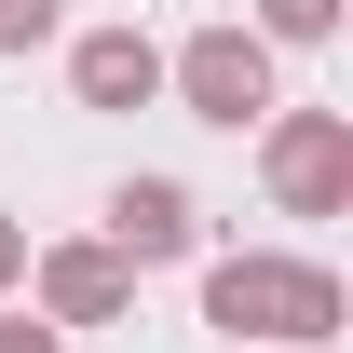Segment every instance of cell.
<instances>
[{
  "label": "cell",
  "mask_w": 353,
  "mask_h": 353,
  "mask_svg": "<svg viewBox=\"0 0 353 353\" xmlns=\"http://www.w3.org/2000/svg\"><path fill=\"white\" fill-rule=\"evenodd\" d=\"M163 95L190 109V123H218V136H245V123L285 109V95H272V41H259V28H190V41L163 54Z\"/></svg>",
  "instance_id": "2"
},
{
  "label": "cell",
  "mask_w": 353,
  "mask_h": 353,
  "mask_svg": "<svg viewBox=\"0 0 353 353\" xmlns=\"http://www.w3.org/2000/svg\"><path fill=\"white\" fill-rule=\"evenodd\" d=\"M259 176L285 218H340L353 204V109H272L259 123Z\"/></svg>",
  "instance_id": "3"
},
{
  "label": "cell",
  "mask_w": 353,
  "mask_h": 353,
  "mask_svg": "<svg viewBox=\"0 0 353 353\" xmlns=\"http://www.w3.org/2000/svg\"><path fill=\"white\" fill-rule=\"evenodd\" d=\"M54 14H68V0H0V54H41Z\"/></svg>",
  "instance_id": "8"
},
{
  "label": "cell",
  "mask_w": 353,
  "mask_h": 353,
  "mask_svg": "<svg viewBox=\"0 0 353 353\" xmlns=\"http://www.w3.org/2000/svg\"><path fill=\"white\" fill-rule=\"evenodd\" d=\"M68 95H82V109H150V95H163V41H150V28H82V41H68Z\"/></svg>",
  "instance_id": "6"
},
{
  "label": "cell",
  "mask_w": 353,
  "mask_h": 353,
  "mask_svg": "<svg viewBox=\"0 0 353 353\" xmlns=\"http://www.w3.org/2000/svg\"><path fill=\"white\" fill-rule=\"evenodd\" d=\"M28 285V218H0V299Z\"/></svg>",
  "instance_id": "10"
},
{
  "label": "cell",
  "mask_w": 353,
  "mask_h": 353,
  "mask_svg": "<svg viewBox=\"0 0 353 353\" xmlns=\"http://www.w3.org/2000/svg\"><path fill=\"white\" fill-rule=\"evenodd\" d=\"M204 326L245 353H326L340 340V272L285 259V245H245V259H204Z\"/></svg>",
  "instance_id": "1"
},
{
  "label": "cell",
  "mask_w": 353,
  "mask_h": 353,
  "mask_svg": "<svg viewBox=\"0 0 353 353\" xmlns=\"http://www.w3.org/2000/svg\"><path fill=\"white\" fill-rule=\"evenodd\" d=\"M259 41H340V0H259Z\"/></svg>",
  "instance_id": "7"
},
{
  "label": "cell",
  "mask_w": 353,
  "mask_h": 353,
  "mask_svg": "<svg viewBox=\"0 0 353 353\" xmlns=\"http://www.w3.org/2000/svg\"><path fill=\"white\" fill-rule=\"evenodd\" d=\"M0 353H68V326H41V312H0Z\"/></svg>",
  "instance_id": "9"
},
{
  "label": "cell",
  "mask_w": 353,
  "mask_h": 353,
  "mask_svg": "<svg viewBox=\"0 0 353 353\" xmlns=\"http://www.w3.org/2000/svg\"><path fill=\"white\" fill-rule=\"evenodd\" d=\"M28 312H41V326H123L136 272L109 259V245H41V259H28Z\"/></svg>",
  "instance_id": "4"
},
{
  "label": "cell",
  "mask_w": 353,
  "mask_h": 353,
  "mask_svg": "<svg viewBox=\"0 0 353 353\" xmlns=\"http://www.w3.org/2000/svg\"><path fill=\"white\" fill-rule=\"evenodd\" d=\"M204 245V204L176 190V176H123L109 190V259L123 272H163V259H190Z\"/></svg>",
  "instance_id": "5"
}]
</instances>
